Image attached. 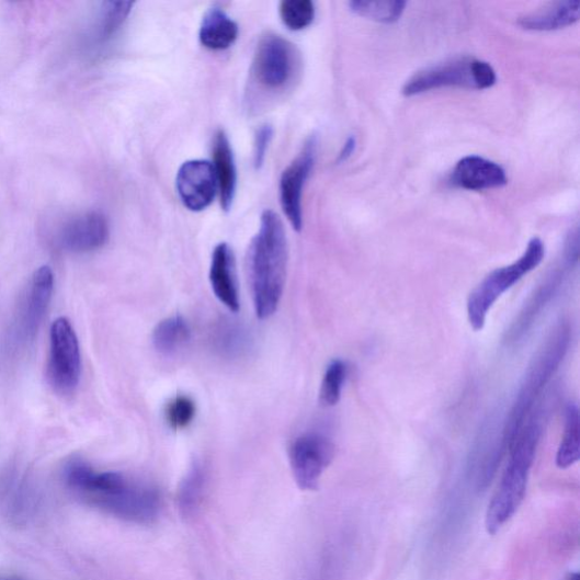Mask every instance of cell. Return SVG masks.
<instances>
[{"label":"cell","instance_id":"1","mask_svg":"<svg viewBox=\"0 0 580 580\" xmlns=\"http://www.w3.org/2000/svg\"><path fill=\"white\" fill-rule=\"evenodd\" d=\"M65 480L91 505L117 519L150 524L161 510V497L149 485L128 479L116 471H96L87 463L77 459L65 467Z\"/></svg>","mask_w":580,"mask_h":580},{"label":"cell","instance_id":"2","mask_svg":"<svg viewBox=\"0 0 580 580\" xmlns=\"http://www.w3.org/2000/svg\"><path fill=\"white\" fill-rule=\"evenodd\" d=\"M288 243L280 216L265 211L248 254L249 282L255 315L265 320L278 309L286 285Z\"/></svg>","mask_w":580,"mask_h":580},{"label":"cell","instance_id":"3","mask_svg":"<svg viewBox=\"0 0 580 580\" xmlns=\"http://www.w3.org/2000/svg\"><path fill=\"white\" fill-rule=\"evenodd\" d=\"M541 436V421L534 416L524 423L509 447L508 465L487 511L486 527L489 534H497L514 518L523 503Z\"/></svg>","mask_w":580,"mask_h":580},{"label":"cell","instance_id":"4","mask_svg":"<svg viewBox=\"0 0 580 580\" xmlns=\"http://www.w3.org/2000/svg\"><path fill=\"white\" fill-rule=\"evenodd\" d=\"M570 345V328L566 323L558 325L537 352L531 363L513 409L509 414L503 431L505 447L513 445L514 440L523 428L536 398L564 361Z\"/></svg>","mask_w":580,"mask_h":580},{"label":"cell","instance_id":"5","mask_svg":"<svg viewBox=\"0 0 580 580\" xmlns=\"http://www.w3.org/2000/svg\"><path fill=\"white\" fill-rule=\"evenodd\" d=\"M545 255V247L538 237L532 238L524 254L514 263L498 268L477 286L467 300L470 327L481 331L496 302L511 287L536 269Z\"/></svg>","mask_w":580,"mask_h":580},{"label":"cell","instance_id":"6","mask_svg":"<svg viewBox=\"0 0 580 580\" xmlns=\"http://www.w3.org/2000/svg\"><path fill=\"white\" fill-rule=\"evenodd\" d=\"M496 81V71L488 61L463 57L424 68L405 83L402 93L416 95L443 87L487 89Z\"/></svg>","mask_w":580,"mask_h":580},{"label":"cell","instance_id":"7","mask_svg":"<svg viewBox=\"0 0 580 580\" xmlns=\"http://www.w3.org/2000/svg\"><path fill=\"white\" fill-rule=\"evenodd\" d=\"M299 54L288 41L275 33H266L257 47L252 81L268 93L287 90L299 71Z\"/></svg>","mask_w":580,"mask_h":580},{"label":"cell","instance_id":"8","mask_svg":"<svg viewBox=\"0 0 580 580\" xmlns=\"http://www.w3.org/2000/svg\"><path fill=\"white\" fill-rule=\"evenodd\" d=\"M53 389L61 395L75 394L81 378L79 339L70 320L61 317L50 328V352L47 368Z\"/></svg>","mask_w":580,"mask_h":580},{"label":"cell","instance_id":"9","mask_svg":"<svg viewBox=\"0 0 580 580\" xmlns=\"http://www.w3.org/2000/svg\"><path fill=\"white\" fill-rule=\"evenodd\" d=\"M334 453L332 441L320 433H305L293 442L289 462L299 489H318L323 473L334 458Z\"/></svg>","mask_w":580,"mask_h":580},{"label":"cell","instance_id":"10","mask_svg":"<svg viewBox=\"0 0 580 580\" xmlns=\"http://www.w3.org/2000/svg\"><path fill=\"white\" fill-rule=\"evenodd\" d=\"M579 253V237L578 230L570 232L564 254V264L557 266L545 277L543 283L536 289L534 295L525 305L519 319L509 330L507 341L508 343H516L532 327L536 318L541 315L544 307L555 297L556 293L562 285L566 278L567 269L573 266L578 261Z\"/></svg>","mask_w":580,"mask_h":580},{"label":"cell","instance_id":"11","mask_svg":"<svg viewBox=\"0 0 580 580\" xmlns=\"http://www.w3.org/2000/svg\"><path fill=\"white\" fill-rule=\"evenodd\" d=\"M317 146V138L312 136L310 140H307L297 158L284 170L281 179L282 207L296 231H300L303 227V190L316 162Z\"/></svg>","mask_w":580,"mask_h":580},{"label":"cell","instance_id":"12","mask_svg":"<svg viewBox=\"0 0 580 580\" xmlns=\"http://www.w3.org/2000/svg\"><path fill=\"white\" fill-rule=\"evenodd\" d=\"M181 201L191 212L207 209L218 191L214 166L207 160H190L182 164L177 178Z\"/></svg>","mask_w":580,"mask_h":580},{"label":"cell","instance_id":"13","mask_svg":"<svg viewBox=\"0 0 580 580\" xmlns=\"http://www.w3.org/2000/svg\"><path fill=\"white\" fill-rule=\"evenodd\" d=\"M110 225L98 213H88L68 223L60 235L61 246L71 252L87 253L109 242Z\"/></svg>","mask_w":580,"mask_h":580},{"label":"cell","instance_id":"14","mask_svg":"<svg viewBox=\"0 0 580 580\" xmlns=\"http://www.w3.org/2000/svg\"><path fill=\"white\" fill-rule=\"evenodd\" d=\"M451 182L462 189L481 191L501 187L508 179L504 169L480 156H467L456 164Z\"/></svg>","mask_w":580,"mask_h":580},{"label":"cell","instance_id":"15","mask_svg":"<svg viewBox=\"0 0 580 580\" xmlns=\"http://www.w3.org/2000/svg\"><path fill=\"white\" fill-rule=\"evenodd\" d=\"M211 284L216 297L234 314L240 311L235 257L226 243L217 246L211 264Z\"/></svg>","mask_w":580,"mask_h":580},{"label":"cell","instance_id":"16","mask_svg":"<svg viewBox=\"0 0 580 580\" xmlns=\"http://www.w3.org/2000/svg\"><path fill=\"white\" fill-rule=\"evenodd\" d=\"M54 283L53 270L49 266L44 265L34 272L23 312V329L27 337L36 333L45 317L53 296Z\"/></svg>","mask_w":580,"mask_h":580},{"label":"cell","instance_id":"17","mask_svg":"<svg viewBox=\"0 0 580 580\" xmlns=\"http://www.w3.org/2000/svg\"><path fill=\"white\" fill-rule=\"evenodd\" d=\"M214 170L220 195L221 207L230 211L236 193L237 172L230 143L224 130L216 134L214 143Z\"/></svg>","mask_w":580,"mask_h":580},{"label":"cell","instance_id":"18","mask_svg":"<svg viewBox=\"0 0 580 580\" xmlns=\"http://www.w3.org/2000/svg\"><path fill=\"white\" fill-rule=\"evenodd\" d=\"M237 37V23L221 9L213 8L203 16L198 38L204 47L212 50H225L234 45Z\"/></svg>","mask_w":580,"mask_h":580},{"label":"cell","instance_id":"19","mask_svg":"<svg viewBox=\"0 0 580 580\" xmlns=\"http://www.w3.org/2000/svg\"><path fill=\"white\" fill-rule=\"evenodd\" d=\"M579 16V0H565L524 15L519 23L526 30L553 31L573 24Z\"/></svg>","mask_w":580,"mask_h":580},{"label":"cell","instance_id":"20","mask_svg":"<svg viewBox=\"0 0 580 580\" xmlns=\"http://www.w3.org/2000/svg\"><path fill=\"white\" fill-rule=\"evenodd\" d=\"M191 339V329L181 316L160 321L152 332V344L162 355H174L183 350Z\"/></svg>","mask_w":580,"mask_h":580},{"label":"cell","instance_id":"21","mask_svg":"<svg viewBox=\"0 0 580 580\" xmlns=\"http://www.w3.org/2000/svg\"><path fill=\"white\" fill-rule=\"evenodd\" d=\"M580 458L579 411L575 403L566 409L564 436L557 453L556 464L566 469L575 465Z\"/></svg>","mask_w":580,"mask_h":580},{"label":"cell","instance_id":"22","mask_svg":"<svg viewBox=\"0 0 580 580\" xmlns=\"http://www.w3.org/2000/svg\"><path fill=\"white\" fill-rule=\"evenodd\" d=\"M214 343L224 356L238 357L249 351L250 338L242 327L227 321L216 329Z\"/></svg>","mask_w":580,"mask_h":580},{"label":"cell","instance_id":"23","mask_svg":"<svg viewBox=\"0 0 580 580\" xmlns=\"http://www.w3.org/2000/svg\"><path fill=\"white\" fill-rule=\"evenodd\" d=\"M407 3L402 0H353V12L369 20L393 23L399 20Z\"/></svg>","mask_w":580,"mask_h":580},{"label":"cell","instance_id":"24","mask_svg":"<svg viewBox=\"0 0 580 580\" xmlns=\"http://www.w3.org/2000/svg\"><path fill=\"white\" fill-rule=\"evenodd\" d=\"M348 365L344 361H332L323 375L320 388V401L326 407H332L338 403L343 393L348 378Z\"/></svg>","mask_w":580,"mask_h":580},{"label":"cell","instance_id":"25","mask_svg":"<svg viewBox=\"0 0 580 580\" xmlns=\"http://www.w3.org/2000/svg\"><path fill=\"white\" fill-rule=\"evenodd\" d=\"M206 488V473L200 464H194L181 487L179 502L185 515L194 513L202 501Z\"/></svg>","mask_w":580,"mask_h":580},{"label":"cell","instance_id":"26","mask_svg":"<svg viewBox=\"0 0 580 580\" xmlns=\"http://www.w3.org/2000/svg\"><path fill=\"white\" fill-rule=\"evenodd\" d=\"M283 23L292 31H300L314 22L316 8L311 0H285L280 9Z\"/></svg>","mask_w":580,"mask_h":580},{"label":"cell","instance_id":"27","mask_svg":"<svg viewBox=\"0 0 580 580\" xmlns=\"http://www.w3.org/2000/svg\"><path fill=\"white\" fill-rule=\"evenodd\" d=\"M134 3L132 2H105L100 12V33L104 38H110L127 20Z\"/></svg>","mask_w":580,"mask_h":580},{"label":"cell","instance_id":"28","mask_svg":"<svg viewBox=\"0 0 580 580\" xmlns=\"http://www.w3.org/2000/svg\"><path fill=\"white\" fill-rule=\"evenodd\" d=\"M196 406L187 396H178L166 408V421L174 430L187 428L194 420Z\"/></svg>","mask_w":580,"mask_h":580},{"label":"cell","instance_id":"29","mask_svg":"<svg viewBox=\"0 0 580 580\" xmlns=\"http://www.w3.org/2000/svg\"><path fill=\"white\" fill-rule=\"evenodd\" d=\"M272 135H274V129L268 124L260 126L257 130L253 152V162L257 169H260L264 163Z\"/></svg>","mask_w":580,"mask_h":580},{"label":"cell","instance_id":"30","mask_svg":"<svg viewBox=\"0 0 580 580\" xmlns=\"http://www.w3.org/2000/svg\"><path fill=\"white\" fill-rule=\"evenodd\" d=\"M356 147V139L354 136H351V138L348 139L345 143L343 149H341L339 156H338V162H343L348 160L354 152Z\"/></svg>","mask_w":580,"mask_h":580},{"label":"cell","instance_id":"31","mask_svg":"<svg viewBox=\"0 0 580 580\" xmlns=\"http://www.w3.org/2000/svg\"><path fill=\"white\" fill-rule=\"evenodd\" d=\"M567 580H579V575L577 572L570 573Z\"/></svg>","mask_w":580,"mask_h":580}]
</instances>
